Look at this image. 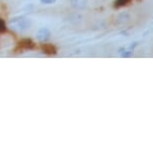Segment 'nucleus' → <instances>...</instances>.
Wrapping results in <instances>:
<instances>
[{"instance_id":"obj_8","label":"nucleus","mask_w":153,"mask_h":153,"mask_svg":"<svg viewBox=\"0 0 153 153\" xmlns=\"http://www.w3.org/2000/svg\"><path fill=\"white\" fill-rule=\"evenodd\" d=\"M43 4H53L56 2V0H40Z\"/></svg>"},{"instance_id":"obj_7","label":"nucleus","mask_w":153,"mask_h":153,"mask_svg":"<svg viewBox=\"0 0 153 153\" xmlns=\"http://www.w3.org/2000/svg\"><path fill=\"white\" fill-rule=\"evenodd\" d=\"M7 30V27H6V23L3 19L0 18V33L2 32H5Z\"/></svg>"},{"instance_id":"obj_1","label":"nucleus","mask_w":153,"mask_h":153,"mask_svg":"<svg viewBox=\"0 0 153 153\" xmlns=\"http://www.w3.org/2000/svg\"><path fill=\"white\" fill-rule=\"evenodd\" d=\"M31 25V21L25 17H16L10 21V27L16 31H24Z\"/></svg>"},{"instance_id":"obj_6","label":"nucleus","mask_w":153,"mask_h":153,"mask_svg":"<svg viewBox=\"0 0 153 153\" xmlns=\"http://www.w3.org/2000/svg\"><path fill=\"white\" fill-rule=\"evenodd\" d=\"M131 1L132 0H116V1L114 2V7H115V8H120V7L128 5Z\"/></svg>"},{"instance_id":"obj_2","label":"nucleus","mask_w":153,"mask_h":153,"mask_svg":"<svg viewBox=\"0 0 153 153\" xmlns=\"http://www.w3.org/2000/svg\"><path fill=\"white\" fill-rule=\"evenodd\" d=\"M36 48V44L32 41L30 38H23L18 42L15 51H22V50H32Z\"/></svg>"},{"instance_id":"obj_4","label":"nucleus","mask_w":153,"mask_h":153,"mask_svg":"<svg viewBox=\"0 0 153 153\" xmlns=\"http://www.w3.org/2000/svg\"><path fill=\"white\" fill-rule=\"evenodd\" d=\"M40 48H41L42 52L47 55H54L57 53V48L55 47V45L51 44V43L43 42L41 44V46H40Z\"/></svg>"},{"instance_id":"obj_3","label":"nucleus","mask_w":153,"mask_h":153,"mask_svg":"<svg viewBox=\"0 0 153 153\" xmlns=\"http://www.w3.org/2000/svg\"><path fill=\"white\" fill-rule=\"evenodd\" d=\"M51 33L47 28H41V29L38 30L37 34H36V38L38 41L40 42H46L49 40Z\"/></svg>"},{"instance_id":"obj_5","label":"nucleus","mask_w":153,"mask_h":153,"mask_svg":"<svg viewBox=\"0 0 153 153\" xmlns=\"http://www.w3.org/2000/svg\"><path fill=\"white\" fill-rule=\"evenodd\" d=\"M70 4L72 5L74 8L83 9L85 8L86 4H87V0H70Z\"/></svg>"}]
</instances>
